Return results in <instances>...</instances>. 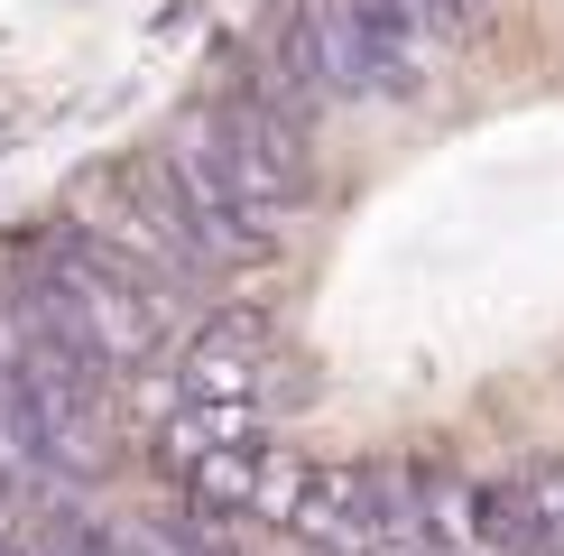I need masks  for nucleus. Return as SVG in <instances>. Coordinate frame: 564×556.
<instances>
[{"label": "nucleus", "instance_id": "obj_1", "mask_svg": "<svg viewBox=\"0 0 564 556\" xmlns=\"http://www.w3.org/2000/svg\"><path fill=\"white\" fill-rule=\"evenodd\" d=\"M305 10V38H315V65H324V93H389V56L370 46L361 10L351 0H296Z\"/></svg>", "mask_w": 564, "mask_h": 556}, {"label": "nucleus", "instance_id": "obj_2", "mask_svg": "<svg viewBox=\"0 0 564 556\" xmlns=\"http://www.w3.org/2000/svg\"><path fill=\"white\" fill-rule=\"evenodd\" d=\"M351 10H361V29H370V46L389 56V75H398V84H408V65L426 56V38L444 29L435 0H351Z\"/></svg>", "mask_w": 564, "mask_h": 556}]
</instances>
